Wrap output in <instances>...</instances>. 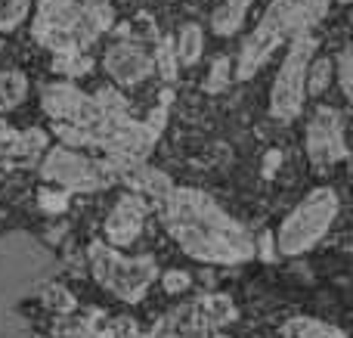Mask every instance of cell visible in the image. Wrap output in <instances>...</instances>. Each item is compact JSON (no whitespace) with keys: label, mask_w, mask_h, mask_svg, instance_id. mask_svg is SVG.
Returning a JSON list of instances; mask_svg holds the SVG:
<instances>
[{"label":"cell","mask_w":353,"mask_h":338,"mask_svg":"<svg viewBox=\"0 0 353 338\" xmlns=\"http://www.w3.org/2000/svg\"><path fill=\"white\" fill-rule=\"evenodd\" d=\"M168 236L201 264H245L257 258V239L230 217L208 192L192 186H174L165 199L155 202Z\"/></svg>","instance_id":"obj_1"},{"label":"cell","mask_w":353,"mask_h":338,"mask_svg":"<svg viewBox=\"0 0 353 338\" xmlns=\"http://www.w3.org/2000/svg\"><path fill=\"white\" fill-rule=\"evenodd\" d=\"M332 0H273L263 10L257 28L242 41L236 56V78L248 81L263 68V62L282 47L298 37H310L313 28L329 16Z\"/></svg>","instance_id":"obj_2"},{"label":"cell","mask_w":353,"mask_h":338,"mask_svg":"<svg viewBox=\"0 0 353 338\" xmlns=\"http://www.w3.org/2000/svg\"><path fill=\"white\" fill-rule=\"evenodd\" d=\"M112 25H115V10L109 3L41 0L31 19V37L53 56L87 53Z\"/></svg>","instance_id":"obj_3"},{"label":"cell","mask_w":353,"mask_h":338,"mask_svg":"<svg viewBox=\"0 0 353 338\" xmlns=\"http://www.w3.org/2000/svg\"><path fill=\"white\" fill-rule=\"evenodd\" d=\"M338 211H341V199H338V192L332 190V186H316V190H310L288 211L285 221H282L279 230L273 233L276 255L298 258V255L310 252L332 230V223L338 221Z\"/></svg>","instance_id":"obj_4"},{"label":"cell","mask_w":353,"mask_h":338,"mask_svg":"<svg viewBox=\"0 0 353 338\" xmlns=\"http://www.w3.org/2000/svg\"><path fill=\"white\" fill-rule=\"evenodd\" d=\"M87 258H90V270L103 289H109L115 298L128 304H137L146 298L149 286L161 277L159 261L152 255H140V258H128L118 248L105 246L103 239H93L87 248Z\"/></svg>","instance_id":"obj_5"},{"label":"cell","mask_w":353,"mask_h":338,"mask_svg":"<svg viewBox=\"0 0 353 338\" xmlns=\"http://www.w3.org/2000/svg\"><path fill=\"white\" fill-rule=\"evenodd\" d=\"M239 320V310L230 295H199L171 308L165 317L155 320L146 338H232L223 326Z\"/></svg>","instance_id":"obj_6"},{"label":"cell","mask_w":353,"mask_h":338,"mask_svg":"<svg viewBox=\"0 0 353 338\" xmlns=\"http://www.w3.org/2000/svg\"><path fill=\"white\" fill-rule=\"evenodd\" d=\"M41 177L50 186L62 190L65 196H72V192H99L121 183L118 165H112L103 155H90L68 146H53L41 155Z\"/></svg>","instance_id":"obj_7"},{"label":"cell","mask_w":353,"mask_h":338,"mask_svg":"<svg viewBox=\"0 0 353 338\" xmlns=\"http://www.w3.org/2000/svg\"><path fill=\"white\" fill-rule=\"evenodd\" d=\"M319 41L316 37H298L288 43V53L282 56V66L270 87V115L282 124H292L304 112L307 103V66L316 56Z\"/></svg>","instance_id":"obj_8"},{"label":"cell","mask_w":353,"mask_h":338,"mask_svg":"<svg viewBox=\"0 0 353 338\" xmlns=\"http://www.w3.org/2000/svg\"><path fill=\"white\" fill-rule=\"evenodd\" d=\"M41 109L53 118L59 128L72 130H97L105 121V109L99 106L97 93H84L68 81H53L41 87Z\"/></svg>","instance_id":"obj_9"},{"label":"cell","mask_w":353,"mask_h":338,"mask_svg":"<svg viewBox=\"0 0 353 338\" xmlns=\"http://www.w3.org/2000/svg\"><path fill=\"white\" fill-rule=\"evenodd\" d=\"M304 149L313 168L325 171V168L338 165L347 159V143H344V115L335 106H316L304 130Z\"/></svg>","instance_id":"obj_10"},{"label":"cell","mask_w":353,"mask_h":338,"mask_svg":"<svg viewBox=\"0 0 353 338\" xmlns=\"http://www.w3.org/2000/svg\"><path fill=\"white\" fill-rule=\"evenodd\" d=\"M103 68L118 87H137L155 72L152 53L140 41H118L105 50Z\"/></svg>","instance_id":"obj_11"},{"label":"cell","mask_w":353,"mask_h":338,"mask_svg":"<svg viewBox=\"0 0 353 338\" xmlns=\"http://www.w3.org/2000/svg\"><path fill=\"white\" fill-rule=\"evenodd\" d=\"M149 217V202L137 192H124L115 205H112L109 217H105L103 230H105V246L112 248H124L130 242L140 239L143 223Z\"/></svg>","instance_id":"obj_12"},{"label":"cell","mask_w":353,"mask_h":338,"mask_svg":"<svg viewBox=\"0 0 353 338\" xmlns=\"http://www.w3.org/2000/svg\"><path fill=\"white\" fill-rule=\"evenodd\" d=\"M47 149V134L41 128L16 130L0 124V159H6L10 165H34Z\"/></svg>","instance_id":"obj_13"},{"label":"cell","mask_w":353,"mask_h":338,"mask_svg":"<svg viewBox=\"0 0 353 338\" xmlns=\"http://www.w3.org/2000/svg\"><path fill=\"white\" fill-rule=\"evenodd\" d=\"M251 6H254V0H223L220 6H214L211 22L208 25H211L214 34L230 37L245 25V16H248Z\"/></svg>","instance_id":"obj_14"},{"label":"cell","mask_w":353,"mask_h":338,"mask_svg":"<svg viewBox=\"0 0 353 338\" xmlns=\"http://www.w3.org/2000/svg\"><path fill=\"white\" fill-rule=\"evenodd\" d=\"M174 56H176V66L183 68H192L205 56V28L199 22H186L180 28V34L174 41Z\"/></svg>","instance_id":"obj_15"},{"label":"cell","mask_w":353,"mask_h":338,"mask_svg":"<svg viewBox=\"0 0 353 338\" xmlns=\"http://www.w3.org/2000/svg\"><path fill=\"white\" fill-rule=\"evenodd\" d=\"M103 326L105 317L99 310H87L81 317L68 314L56 323V338H103Z\"/></svg>","instance_id":"obj_16"},{"label":"cell","mask_w":353,"mask_h":338,"mask_svg":"<svg viewBox=\"0 0 353 338\" xmlns=\"http://www.w3.org/2000/svg\"><path fill=\"white\" fill-rule=\"evenodd\" d=\"M282 338H347L338 326L323 323L316 317H294L282 326Z\"/></svg>","instance_id":"obj_17"},{"label":"cell","mask_w":353,"mask_h":338,"mask_svg":"<svg viewBox=\"0 0 353 338\" xmlns=\"http://www.w3.org/2000/svg\"><path fill=\"white\" fill-rule=\"evenodd\" d=\"M25 97H28V78H25V72H19V68L0 72V115L16 109Z\"/></svg>","instance_id":"obj_18"},{"label":"cell","mask_w":353,"mask_h":338,"mask_svg":"<svg viewBox=\"0 0 353 338\" xmlns=\"http://www.w3.org/2000/svg\"><path fill=\"white\" fill-rule=\"evenodd\" d=\"M335 81V66H332L329 56H313L310 66H307V97H323L329 90V84Z\"/></svg>","instance_id":"obj_19"},{"label":"cell","mask_w":353,"mask_h":338,"mask_svg":"<svg viewBox=\"0 0 353 338\" xmlns=\"http://www.w3.org/2000/svg\"><path fill=\"white\" fill-rule=\"evenodd\" d=\"M93 56L87 53H65V56H53V62H50V68H53L56 74H62V78H68V84H72L74 78H81V74L93 72Z\"/></svg>","instance_id":"obj_20"},{"label":"cell","mask_w":353,"mask_h":338,"mask_svg":"<svg viewBox=\"0 0 353 338\" xmlns=\"http://www.w3.org/2000/svg\"><path fill=\"white\" fill-rule=\"evenodd\" d=\"M41 301L47 304L50 310H56L59 317H68V314H74V310H78V301H74V295L65 289V286H59V283H50L47 289L41 292Z\"/></svg>","instance_id":"obj_21"},{"label":"cell","mask_w":353,"mask_h":338,"mask_svg":"<svg viewBox=\"0 0 353 338\" xmlns=\"http://www.w3.org/2000/svg\"><path fill=\"white\" fill-rule=\"evenodd\" d=\"M28 16H31L28 0H0V34L16 31Z\"/></svg>","instance_id":"obj_22"},{"label":"cell","mask_w":353,"mask_h":338,"mask_svg":"<svg viewBox=\"0 0 353 338\" xmlns=\"http://www.w3.org/2000/svg\"><path fill=\"white\" fill-rule=\"evenodd\" d=\"M232 81V62L230 56H217V59L211 62V72H208L205 78V93H223L226 87H230Z\"/></svg>","instance_id":"obj_23"},{"label":"cell","mask_w":353,"mask_h":338,"mask_svg":"<svg viewBox=\"0 0 353 338\" xmlns=\"http://www.w3.org/2000/svg\"><path fill=\"white\" fill-rule=\"evenodd\" d=\"M152 66H155V72L165 74V81L176 78V68L180 66H176V56H174V41L161 37L159 47H155V53H152Z\"/></svg>","instance_id":"obj_24"},{"label":"cell","mask_w":353,"mask_h":338,"mask_svg":"<svg viewBox=\"0 0 353 338\" xmlns=\"http://www.w3.org/2000/svg\"><path fill=\"white\" fill-rule=\"evenodd\" d=\"M335 81H338V87H341V93H344V99H350L353 97V53H350V47H341V53L335 56Z\"/></svg>","instance_id":"obj_25"},{"label":"cell","mask_w":353,"mask_h":338,"mask_svg":"<svg viewBox=\"0 0 353 338\" xmlns=\"http://www.w3.org/2000/svg\"><path fill=\"white\" fill-rule=\"evenodd\" d=\"M103 338H146L134 317H112L103 326Z\"/></svg>","instance_id":"obj_26"},{"label":"cell","mask_w":353,"mask_h":338,"mask_svg":"<svg viewBox=\"0 0 353 338\" xmlns=\"http://www.w3.org/2000/svg\"><path fill=\"white\" fill-rule=\"evenodd\" d=\"M159 279L168 295H180V292H186L189 286H192V277H189L186 270H168V273H161Z\"/></svg>","instance_id":"obj_27"},{"label":"cell","mask_w":353,"mask_h":338,"mask_svg":"<svg viewBox=\"0 0 353 338\" xmlns=\"http://www.w3.org/2000/svg\"><path fill=\"white\" fill-rule=\"evenodd\" d=\"M37 199H41V205H43V211H65V202H68V196L62 190H50V186H43L41 192H37Z\"/></svg>","instance_id":"obj_28"},{"label":"cell","mask_w":353,"mask_h":338,"mask_svg":"<svg viewBox=\"0 0 353 338\" xmlns=\"http://www.w3.org/2000/svg\"><path fill=\"white\" fill-rule=\"evenodd\" d=\"M254 255H261V258H263V261H273V258H276L273 233H263V236H261V246H254Z\"/></svg>","instance_id":"obj_29"},{"label":"cell","mask_w":353,"mask_h":338,"mask_svg":"<svg viewBox=\"0 0 353 338\" xmlns=\"http://www.w3.org/2000/svg\"><path fill=\"white\" fill-rule=\"evenodd\" d=\"M87 3H109V0H87Z\"/></svg>","instance_id":"obj_30"},{"label":"cell","mask_w":353,"mask_h":338,"mask_svg":"<svg viewBox=\"0 0 353 338\" xmlns=\"http://www.w3.org/2000/svg\"><path fill=\"white\" fill-rule=\"evenodd\" d=\"M338 3H341V6H347V3H350V0H338Z\"/></svg>","instance_id":"obj_31"},{"label":"cell","mask_w":353,"mask_h":338,"mask_svg":"<svg viewBox=\"0 0 353 338\" xmlns=\"http://www.w3.org/2000/svg\"><path fill=\"white\" fill-rule=\"evenodd\" d=\"M199 3H205V0H199Z\"/></svg>","instance_id":"obj_32"}]
</instances>
